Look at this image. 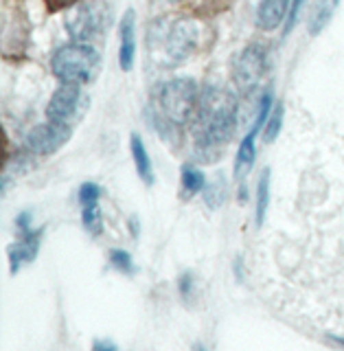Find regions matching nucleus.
<instances>
[{
  "mask_svg": "<svg viewBox=\"0 0 344 351\" xmlns=\"http://www.w3.org/2000/svg\"><path fill=\"white\" fill-rule=\"evenodd\" d=\"M180 184H182V197H193L199 191H204L206 176L195 165H184L180 169Z\"/></svg>",
  "mask_w": 344,
  "mask_h": 351,
  "instance_id": "14",
  "label": "nucleus"
},
{
  "mask_svg": "<svg viewBox=\"0 0 344 351\" xmlns=\"http://www.w3.org/2000/svg\"><path fill=\"white\" fill-rule=\"evenodd\" d=\"M108 16V7L101 0H84V3L71 7L64 22L69 36L75 42H90L106 31Z\"/></svg>",
  "mask_w": 344,
  "mask_h": 351,
  "instance_id": "4",
  "label": "nucleus"
},
{
  "mask_svg": "<svg viewBox=\"0 0 344 351\" xmlns=\"http://www.w3.org/2000/svg\"><path fill=\"white\" fill-rule=\"evenodd\" d=\"M173 3H177V0H173Z\"/></svg>",
  "mask_w": 344,
  "mask_h": 351,
  "instance_id": "29",
  "label": "nucleus"
},
{
  "mask_svg": "<svg viewBox=\"0 0 344 351\" xmlns=\"http://www.w3.org/2000/svg\"><path fill=\"white\" fill-rule=\"evenodd\" d=\"M130 152H132V158H134V165H136V171L140 176V180L145 182L147 186L153 184L156 180V176H153V165H151V158H149V152L145 147V143L138 134H132L130 136Z\"/></svg>",
  "mask_w": 344,
  "mask_h": 351,
  "instance_id": "12",
  "label": "nucleus"
},
{
  "mask_svg": "<svg viewBox=\"0 0 344 351\" xmlns=\"http://www.w3.org/2000/svg\"><path fill=\"white\" fill-rule=\"evenodd\" d=\"M99 64H101V55H99V51L93 44L73 42L55 51L51 60V69L62 84L82 86L93 80Z\"/></svg>",
  "mask_w": 344,
  "mask_h": 351,
  "instance_id": "3",
  "label": "nucleus"
},
{
  "mask_svg": "<svg viewBox=\"0 0 344 351\" xmlns=\"http://www.w3.org/2000/svg\"><path fill=\"white\" fill-rule=\"evenodd\" d=\"M93 351H119V347L112 343V340H95Z\"/></svg>",
  "mask_w": 344,
  "mask_h": 351,
  "instance_id": "25",
  "label": "nucleus"
},
{
  "mask_svg": "<svg viewBox=\"0 0 344 351\" xmlns=\"http://www.w3.org/2000/svg\"><path fill=\"white\" fill-rule=\"evenodd\" d=\"M71 138V128L60 123H44L29 132L27 136V149L36 156H51V154L60 152Z\"/></svg>",
  "mask_w": 344,
  "mask_h": 351,
  "instance_id": "8",
  "label": "nucleus"
},
{
  "mask_svg": "<svg viewBox=\"0 0 344 351\" xmlns=\"http://www.w3.org/2000/svg\"><path fill=\"white\" fill-rule=\"evenodd\" d=\"M224 200H226V180L219 176L215 182L204 186V202L210 208H219L221 204H224Z\"/></svg>",
  "mask_w": 344,
  "mask_h": 351,
  "instance_id": "18",
  "label": "nucleus"
},
{
  "mask_svg": "<svg viewBox=\"0 0 344 351\" xmlns=\"http://www.w3.org/2000/svg\"><path fill=\"white\" fill-rule=\"evenodd\" d=\"M290 0H261L257 7V27L263 31H274L287 18Z\"/></svg>",
  "mask_w": 344,
  "mask_h": 351,
  "instance_id": "11",
  "label": "nucleus"
},
{
  "mask_svg": "<svg viewBox=\"0 0 344 351\" xmlns=\"http://www.w3.org/2000/svg\"><path fill=\"white\" fill-rule=\"evenodd\" d=\"M270 169H263L257 182V211H254V219H257V226H263L265 215H268V206H270Z\"/></svg>",
  "mask_w": 344,
  "mask_h": 351,
  "instance_id": "15",
  "label": "nucleus"
},
{
  "mask_svg": "<svg viewBox=\"0 0 344 351\" xmlns=\"http://www.w3.org/2000/svg\"><path fill=\"white\" fill-rule=\"evenodd\" d=\"M305 5V0H292V7L287 11V18H285V33H290L296 25L298 16H301V9Z\"/></svg>",
  "mask_w": 344,
  "mask_h": 351,
  "instance_id": "22",
  "label": "nucleus"
},
{
  "mask_svg": "<svg viewBox=\"0 0 344 351\" xmlns=\"http://www.w3.org/2000/svg\"><path fill=\"white\" fill-rule=\"evenodd\" d=\"M49 7V11H62V9H69V7H75L84 3V0H44Z\"/></svg>",
  "mask_w": 344,
  "mask_h": 351,
  "instance_id": "23",
  "label": "nucleus"
},
{
  "mask_svg": "<svg viewBox=\"0 0 344 351\" xmlns=\"http://www.w3.org/2000/svg\"><path fill=\"white\" fill-rule=\"evenodd\" d=\"M16 226H18V230H20L22 235H25V233H31V213H29V211L20 213V215L16 217Z\"/></svg>",
  "mask_w": 344,
  "mask_h": 351,
  "instance_id": "24",
  "label": "nucleus"
},
{
  "mask_svg": "<svg viewBox=\"0 0 344 351\" xmlns=\"http://www.w3.org/2000/svg\"><path fill=\"white\" fill-rule=\"evenodd\" d=\"M193 288H195V281H193V272H182L180 279H177V290H180V296L184 299V303H191L193 299Z\"/></svg>",
  "mask_w": 344,
  "mask_h": 351,
  "instance_id": "21",
  "label": "nucleus"
},
{
  "mask_svg": "<svg viewBox=\"0 0 344 351\" xmlns=\"http://www.w3.org/2000/svg\"><path fill=\"white\" fill-rule=\"evenodd\" d=\"M84 104V95L77 84H62L58 90L53 93L51 101L47 106V117L51 123L60 125H73L75 117L79 114Z\"/></svg>",
  "mask_w": 344,
  "mask_h": 351,
  "instance_id": "7",
  "label": "nucleus"
},
{
  "mask_svg": "<svg viewBox=\"0 0 344 351\" xmlns=\"http://www.w3.org/2000/svg\"><path fill=\"white\" fill-rule=\"evenodd\" d=\"M195 154L204 160H213L215 154L235 136L237 132V106L224 88L206 86L199 97V110L193 121Z\"/></svg>",
  "mask_w": 344,
  "mask_h": 351,
  "instance_id": "1",
  "label": "nucleus"
},
{
  "mask_svg": "<svg viewBox=\"0 0 344 351\" xmlns=\"http://www.w3.org/2000/svg\"><path fill=\"white\" fill-rule=\"evenodd\" d=\"M82 224L93 237H99L103 233V213H101L99 202L82 206Z\"/></svg>",
  "mask_w": 344,
  "mask_h": 351,
  "instance_id": "16",
  "label": "nucleus"
},
{
  "mask_svg": "<svg viewBox=\"0 0 344 351\" xmlns=\"http://www.w3.org/2000/svg\"><path fill=\"white\" fill-rule=\"evenodd\" d=\"M331 343H336V345H340V347H344V336H336V334H329L327 336Z\"/></svg>",
  "mask_w": 344,
  "mask_h": 351,
  "instance_id": "26",
  "label": "nucleus"
},
{
  "mask_svg": "<svg viewBox=\"0 0 344 351\" xmlns=\"http://www.w3.org/2000/svg\"><path fill=\"white\" fill-rule=\"evenodd\" d=\"M99 197H101V186H99L97 182H84L79 186V193H77V200H79L82 206L99 202Z\"/></svg>",
  "mask_w": 344,
  "mask_h": 351,
  "instance_id": "20",
  "label": "nucleus"
},
{
  "mask_svg": "<svg viewBox=\"0 0 344 351\" xmlns=\"http://www.w3.org/2000/svg\"><path fill=\"white\" fill-rule=\"evenodd\" d=\"M119 38H121L119 64H121V71L127 73L134 69V60H136V14H134V9H127L123 18H121Z\"/></svg>",
  "mask_w": 344,
  "mask_h": 351,
  "instance_id": "9",
  "label": "nucleus"
},
{
  "mask_svg": "<svg viewBox=\"0 0 344 351\" xmlns=\"http://www.w3.org/2000/svg\"><path fill=\"white\" fill-rule=\"evenodd\" d=\"M199 97L202 90L188 77H177L160 84L151 97V112L158 130L167 134V132L193 125L199 110Z\"/></svg>",
  "mask_w": 344,
  "mask_h": 351,
  "instance_id": "2",
  "label": "nucleus"
},
{
  "mask_svg": "<svg viewBox=\"0 0 344 351\" xmlns=\"http://www.w3.org/2000/svg\"><path fill=\"white\" fill-rule=\"evenodd\" d=\"M42 235L44 228L40 230H31V233L22 235L20 241L9 246V263H11V274H16L20 270V266L25 263H31L33 259L38 257L40 252V244H42Z\"/></svg>",
  "mask_w": 344,
  "mask_h": 351,
  "instance_id": "10",
  "label": "nucleus"
},
{
  "mask_svg": "<svg viewBox=\"0 0 344 351\" xmlns=\"http://www.w3.org/2000/svg\"><path fill=\"white\" fill-rule=\"evenodd\" d=\"M191 349H193V351H208L202 343H193V347H191Z\"/></svg>",
  "mask_w": 344,
  "mask_h": 351,
  "instance_id": "28",
  "label": "nucleus"
},
{
  "mask_svg": "<svg viewBox=\"0 0 344 351\" xmlns=\"http://www.w3.org/2000/svg\"><path fill=\"white\" fill-rule=\"evenodd\" d=\"M283 114H285V106L283 104H276L272 108V112L268 117L263 125V141L265 143H274L276 136L281 134V128H283Z\"/></svg>",
  "mask_w": 344,
  "mask_h": 351,
  "instance_id": "17",
  "label": "nucleus"
},
{
  "mask_svg": "<svg viewBox=\"0 0 344 351\" xmlns=\"http://www.w3.org/2000/svg\"><path fill=\"white\" fill-rule=\"evenodd\" d=\"M110 263H112V268H116L119 272L123 274H134L136 268H134V259L127 250H121V248H112L110 250Z\"/></svg>",
  "mask_w": 344,
  "mask_h": 351,
  "instance_id": "19",
  "label": "nucleus"
},
{
  "mask_svg": "<svg viewBox=\"0 0 344 351\" xmlns=\"http://www.w3.org/2000/svg\"><path fill=\"white\" fill-rule=\"evenodd\" d=\"M338 3L340 0H316L312 18H309V33H312V36H318V33L325 31V27L329 25L331 18L336 14Z\"/></svg>",
  "mask_w": 344,
  "mask_h": 351,
  "instance_id": "13",
  "label": "nucleus"
},
{
  "mask_svg": "<svg viewBox=\"0 0 344 351\" xmlns=\"http://www.w3.org/2000/svg\"><path fill=\"white\" fill-rule=\"evenodd\" d=\"M265 71H268V55H265V49L261 44H250L232 62V80H235V86L243 95L254 93V88L261 84Z\"/></svg>",
  "mask_w": 344,
  "mask_h": 351,
  "instance_id": "5",
  "label": "nucleus"
},
{
  "mask_svg": "<svg viewBox=\"0 0 344 351\" xmlns=\"http://www.w3.org/2000/svg\"><path fill=\"white\" fill-rule=\"evenodd\" d=\"M130 226H132V235L138 237V219H136V217H132V219H130Z\"/></svg>",
  "mask_w": 344,
  "mask_h": 351,
  "instance_id": "27",
  "label": "nucleus"
},
{
  "mask_svg": "<svg viewBox=\"0 0 344 351\" xmlns=\"http://www.w3.org/2000/svg\"><path fill=\"white\" fill-rule=\"evenodd\" d=\"M199 47V25L195 20H177L169 27L164 38V55L171 66L188 60Z\"/></svg>",
  "mask_w": 344,
  "mask_h": 351,
  "instance_id": "6",
  "label": "nucleus"
}]
</instances>
